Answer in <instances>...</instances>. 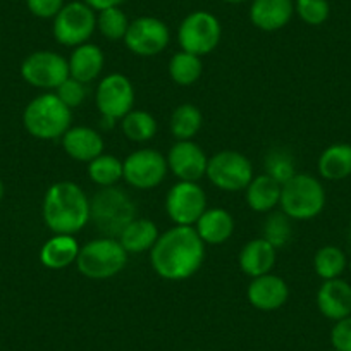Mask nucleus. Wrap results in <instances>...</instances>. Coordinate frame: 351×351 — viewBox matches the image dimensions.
<instances>
[{
    "instance_id": "20",
    "label": "nucleus",
    "mask_w": 351,
    "mask_h": 351,
    "mask_svg": "<svg viewBox=\"0 0 351 351\" xmlns=\"http://www.w3.org/2000/svg\"><path fill=\"white\" fill-rule=\"evenodd\" d=\"M276 256H278V250L267 239H250L238 255L239 269L243 274L252 279L269 274L276 265Z\"/></svg>"
},
{
    "instance_id": "8",
    "label": "nucleus",
    "mask_w": 351,
    "mask_h": 351,
    "mask_svg": "<svg viewBox=\"0 0 351 351\" xmlns=\"http://www.w3.org/2000/svg\"><path fill=\"white\" fill-rule=\"evenodd\" d=\"M253 176H255L253 164L245 154L236 150H222L208 158L205 178H208V181L217 190L238 193L246 190Z\"/></svg>"
},
{
    "instance_id": "9",
    "label": "nucleus",
    "mask_w": 351,
    "mask_h": 351,
    "mask_svg": "<svg viewBox=\"0 0 351 351\" xmlns=\"http://www.w3.org/2000/svg\"><path fill=\"white\" fill-rule=\"evenodd\" d=\"M222 26L217 16L208 11L190 12L178 28V43L184 52L205 57L221 43Z\"/></svg>"
},
{
    "instance_id": "32",
    "label": "nucleus",
    "mask_w": 351,
    "mask_h": 351,
    "mask_svg": "<svg viewBox=\"0 0 351 351\" xmlns=\"http://www.w3.org/2000/svg\"><path fill=\"white\" fill-rule=\"evenodd\" d=\"M130 19L121 8H109L97 12V29L109 42H119L126 36Z\"/></svg>"
},
{
    "instance_id": "43",
    "label": "nucleus",
    "mask_w": 351,
    "mask_h": 351,
    "mask_svg": "<svg viewBox=\"0 0 351 351\" xmlns=\"http://www.w3.org/2000/svg\"><path fill=\"white\" fill-rule=\"evenodd\" d=\"M332 351H336V350H332Z\"/></svg>"
},
{
    "instance_id": "23",
    "label": "nucleus",
    "mask_w": 351,
    "mask_h": 351,
    "mask_svg": "<svg viewBox=\"0 0 351 351\" xmlns=\"http://www.w3.org/2000/svg\"><path fill=\"white\" fill-rule=\"evenodd\" d=\"M281 190L282 184L265 172L260 176H253V180L250 181L245 190L246 204L256 214H269L276 207H279Z\"/></svg>"
},
{
    "instance_id": "4",
    "label": "nucleus",
    "mask_w": 351,
    "mask_h": 351,
    "mask_svg": "<svg viewBox=\"0 0 351 351\" xmlns=\"http://www.w3.org/2000/svg\"><path fill=\"white\" fill-rule=\"evenodd\" d=\"M327 195L315 176L296 172L282 184L279 207L291 221H312L326 208Z\"/></svg>"
},
{
    "instance_id": "41",
    "label": "nucleus",
    "mask_w": 351,
    "mask_h": 351,
    "mask_svg": "<svg viewBox=\"0 0 351 351\" xmlns=\"http://www.w3.org/2000/svg\"><path fill=\"white\" fill-rule=\"evenodd\" d=\"M4 193H5L4 183H2V180H0V202H2V198H4Z\"/></svg>"
},
{
    "instance_id": "34",
    "label": "nucleus",
    "mask_w": 351,
    "mask_h": 351,
    "mask_svg": "<svg viewBox=\"0 0 351 351\" xmlns=\"http://www.w3.org/2000/svg\"><path fill=\"white\" fill-rule=\"evenodd\" d=\"M295 14L308 26H320L329 19V0H293Z\"/></svg>"
},
{
    "instance_id": "24",
    "label": "nucleus",
    "mask_w": 351,
    "mask_h": 351,
    "mask_svg": "<svg viewBox=\"0 0 351 351\" xmlns=\"http://www.w3.org/2000/svg\"><path fill=\"white\" fill-rule=\"evenodd\" d=\"M193 228L205 245H222L234 232V217L226 208H207Z\"/></svg>"
},
{
    "instance_id": "38",
    "label": "nucleus",
    "mask_w": 351,
    "mask_h": 351,
    "mask_svg": "<svg viewBox=\"0 0 351 351\" xmlns=\"http://www.w3.org/2000/svg\"><path fill=\"white\" fill-rule=\"evenodd\" d=\"M26 8L35 18L53 19L64 8V0H25Z\"/></svg>"
},
{
    "instance_id": "18",
    "label": "nucleus",
    "mask_w": 351,
    "mask_h": 351,
    "mask_svg": "<svg viewBox=\"0 0 351 351\" xmlns=\"http://www.w3.org/2000/svg\"><path fill=\"white\" fill-rule=\"evenodd\" d=\"M317 308L326 319L337 322L351 315V285L344 279L324 281L317 291Z\"/></svg>"
},
{
    "instance_id": "22",
    "label": "nucleus",
    "mask_w": 351,
    "mask_h": 351,
    "mask_svg": "<svg viewBox=\"0 0 351 351\" xmlns=\"http://www.w3.org/2000/svg\"><path fill=\"white\" fill-rule=\"evenodd\" d=\"M80 248L74 234H53L40 248V262L50 271H60L76 263Z\"/></svg>"
},
{
    "instance_id": "26",
    "label": "nucleus",
    "mask_w": 351,
    "mask_h": 351,
    "mask_svg": "<svg viewBox=\"0 0 351 351\" xmlns=\"http://www.w3.org/2000/svg\"><path fill=\"white\" fill-rule=\"evenodd\" d=\"M319 174L327 181H343L351 176V145H329L317 162Z\"/></svg>"
},
{
    "instance_id": "12",
    "label": "nucleus",
    "mask_w": 351,
    "mask_h": 351,
    "mask_svg": "<svg viewBox=\"0 0 351 351\" xmlns=\"http://www.w3.org/2000/svg\"><path fill=\"white\" fill-rule=\"evenodd\" d=\"M21 77L32 86L52 92L69 77V64L52 50H36L21 64Z\"/></svg>"
},
{
    "instance_id": "27",
    "label": "nucleus",
    "mask_w": 351,
    "mask_h": 351,
    "mask_svg": "<svg viewBox=\"0 0 351 351\" xmlns=\"http://www.w3.org/2000/svg\"><path fill=\"white\" fill-rule=\"evenodd\" d=\"M202 128H204V114L193 104H181L172 110L169 130L176 141L193 140Z\"/></svg>"
},
{
    "instance_id": "6",
    "label": "nucleus",
    "mask_w": 351,
    "mask_h": 351,
    "mask_svg": "<svg viewBox=\"0 0 351 351\" xmlns=\"http://www.w3.org/2000/svg\"><path fill=\"white\" fill-rule=\"evenodd\" d=\"M136 217V207L126 191L116 186L100 188L90 200V221L107 238H119L123 229Z\"/></svg>"
},
{
    "instance_id": "31",
    "label": "nucleus",
    "mask_w": 351,
    "mask_h": 351,
    "mask_svg": "<svg viewBox=\"0 0 351 351\" xmlns=\"http://www.w3.org/2000/svg\"><path fill=\"white\" fill-rule=\"evenodd\" d=\"M88 178L100 188L116 186L123 180V160L112 154H102L88 162Z\"/></svg>"
},
{
    "instance_id": "17",
    "label": "nucleus",
    "mask_w": 351,
    "mask_h": 351,
    "mask_svg": "<svg viewBox=\"0 0 351 351\" xmlns=\"http://www.w3.org/2000/svg\"><path fill=\"white\" fill-rule=\"evenodd\" d=\"M295 14L293 0H252L250 21L260 32H279L289 25Z\"/></svg>"
},
{
    "instance_id": "36",
    "label": "nucleus",
    "mask_w": 351,
    "mask_h": 351,
    "mask_svg": "<svg viewBox=\"0 0 351 351\" xmlns=\"http://www.w3.org/2000/svg\"><path fill=\"white\" fill-rule=\"evenodd\" d=\"M56 95L73 110L76 109V107L83 106V102L86 100V84L69 76L59 88H57Z\"/></svg>"
},
{
    "instance_id": "5",
    "label": "nucleus",
    "mask_w": 351,
    "mask_h": 351,
    "mask_svg": "<svg viewBox=\"0 0 351 351\" xmlns=\"http://www.w3.org/2000/svg\"><path fill=\"white\" fill-rule=\"evenodd\" d=\"M130 253L123 248L117 238L92 239L80 248L76 267L81 276L93 281L116 278L124 271Z\"/></svg>"
},
{
    "instance_id": "35",
    "label": "nucleus",
    "mask_w": 351,
    "mask_h": 351,
    "mask_svg": "<svg viewBox=\"0 0 351 351\" xmlns=\"http://www.w3.org/2000/svg\"><path fill=\"white\" fill-rule=\"evenodd\" d=\"M265 174L274 178L281 184L286 181L291 180L293 176L296 174L295 160L291 155L285 150H271L269 155L265 157Z\"/></svg>"
},
{
    "instance_id": "13",
    "label": "nucleus",
    "mask_w": 351,
    "mask_h": 351,
    "mask_svg": "<svg viewBox=\"0 0 351 351\" xmlns=\"http://www.w3.org/2000/svg\"><path fill=\"white\" fill-rule=\"evenodd\" d=\"M124 45L138 57H155L167 49L171 42V29L155 16H140L130 23Z\"/></svg>"
},
{
    "instance_id": "14",
    "label": "nucleus",
    "mask_w": 351,
    "mask_h": 351,
    "mask_svg": "<svg viewBox=\"0 0 351 351\" xmlns=\"http://www.w3.org/2000/svg\"><path fill=\"white\" fill-rule=\"evenodd\" d=\"M207 210V193L198 183L178 181L165 197V212L176 226H195Z\"/></svg>"
},
{
    "instance_id": "42",
    "label": "nucleus",
    "mask_w": 351,
    "mask_h": 351,
    "mask_svg": "<svg viewBox=\"0 0 351 351\" xmlns=\"http://www.w3.org/2000/svg\"><path fill=\"white\" fill-rule=\"evenodd\" d=\"M348 269H350V272H351V258L348 260Z\"/></svg>"
},
{
    "instance_id": "39",
    "label": "nucleus",
    "mask_w": 351,
    "mask_h": 351,
    "mask_svg": "<svg viewBox=\"0 0 351 351\" xmlns=\"http://www.w3.org/2000/svg\"><path fill=\"white\" fill-rule=\"evenodd\" d=\"M83 2L86 5H90L95 12H100L109 8H121L126 0H83Z\"/></svg>"
},
{
    "instance_id": "28",
    "label": "nucleus",
    "mask_w": 351,
    "mask_h": 351,
    "mask_svg": "<svg viewBox=\"0 0 351 351\" xmlns=\"http://www.w3.org/2000/svg\"><path fill=\"white\" fill-rule=\"evenodd\" d=\"M167 71L169 76H171V80L176 84H180V86H191L204 74V62H202V57L181 50V52H176L171 57Z\"/></svg>"
},
{
    "instance_id": "33",
    "label": "nucleus",
    "mask_w": 351,
    "mask_h": 351,
    "mask_svg": "<svg viewBox=\"0 0 351 351\" xmlns=\"http://www.w3.org/2000/svg\"><path fill=\"white\" fill-rule=\"evenodd\" d=\"M293 234L291 219L285 212H269L267 219L263 222V239H267L276 250L282 248L289 243Z\"/></svg>"
},
{
    "instance_id": "19",
    "label": "nucleus",
    "mask_w": 351,
    "mask_h": 351,
    "mask_svg": "<svg viewBox=\"0 0 351 351\" xmlns=\"http://www.w3.org/2000/svg\"><path fill=\"white\" fill-rule=\"evenodd\" d=\"M62 148L73 160L92 162L104 154L106 141L97 130L90 126H71L62 138Z\"/></svg>"
},
{
    "instance_id": "7",
    "label": "nucleus",
    "mask_w": 351,
    "mask_h": 351,
    "mask_svg": "<svg viewBox=\"0 0 351 351\" xmlns=\"http://www.w3.org/2000/svg\"><path fill=\"white\" fill-rule=\"evenodd\" d=\"M95 32L97 12L90 5L84 4L83 0L66 2L52 23L56 42L71 49L90 42Z\"/></svg>"
},
{
    "instance_id": "40",
    "label": "nucleus",
    "mask_w": 351,
    "mask_h": 351,
    "mask_svg": "<svg viewBox=\"0 0 351 351\" xmlns=\"http://www.w3.org/2000/svg\"><path fill=\"white\" fill-rule=\"evenodd\" d=\"M222 2H226V4H243L246 0H222Z\"/></svg>"
},
{
    "instance_id": "30",
    "label": "nucleus",
    "mask_w": 351,
    "mask_h": 351,
    "mask_svg": "<svg viewBox=\"0 0 351 351\" xmlns=\"http://www.w3.org/2000/svg\"><path fill=\"white\" fill-rule=\"evenodd\" d=\"M121 130L130 141L147 143L157 134V119L147 110L133 109L121 119Z\"/></svg>"
},
{
    "instance_id": "29",
    "label": "nucleus",
    "mask_w": 351,
    "mask_h": 351,
    "mask_svg": "<svg viewBox=\"0 0 351 351\" xmlns=\"http://www.w3.org/2000/svg\"><path fill=\"white\" fill-rule=\"evenodd\" d=\"M348 269V256L339 246L324 245L313 255V271L324 281L337 279Z\"/></svg>"
},
{
    "instance_id": "3",
    "label": "nucleus",
    "mask_w": 351,
    "mask_h": 351,
    "mask_svg": "<svg viewBox=\"0 0 351 351\" xmlns=\"http://www.w3.org/2000/svg\"><path fill=\"white\" fill-rule=\"evenodd\" d=\"M73 123V110L56 95L42 93L35 97L23 112L25 130L36 140H59Z\"/></svg>"
},
{
    "instance_id": "10",
    "label": "nucleus",
    "mask_w": 351,
    "mask_h": 351,
    "mask_svg": "<svg viewBox=\"0 0 351 351\" xmlns=\"http://www.w3.org/2000/svg\"><path fill=\"white\" fill-rule=\"evenodd\" d=\"M134 84L126 74L110 73L100 80L95 92V104L106 121H121L134 109Z\"/></svg>"
},
{
    "instance_id": "16",
    "label": "nucleus",
    "mask_w": 351,
    "mask_h": 351,
    "mask_svg": "<svg viewBox=\"0 0 351 351\" xmlns=\"http://www.w3.org/2000/svg\"><path fill=\"white\" fill-rule=\"evenodd\" d=\"M246 298L250 305L260 312H274L288 302L289 286L281 276L269 272L250 281Z\"/></svg>"
},
{
    "instance_id": "15",
    "label": "nucleus",
    "mask_w": 351,
    "mask_h": 351,
    "mask_svg": "<svg viewBox=\"0 0 351 351\" xmlns=\"http://www.w3.org/2000/svg\"><path fill=\"white\" fill-rule=\"evenodd\" d=\"M169 171L180 181L198 183L207 174L208 157L204 148L193 140L176 141L167 154Z\"/></svg>"
},
{
    "instance_id": "11",
    "label": "nucleus",
    "mask_w": 351,
    "mask_h": 351,
    "mask_svg": "<svg viewBox=\"0 0 351 351\" xmlns=\"http://www.w3.org/2000/svg\"><path fill=\"white\" fill-rule=\"evenodd\" d=\"M165 155L155 148H140L123 160V180L134 190H154L167 176Z\"/></svg>"
},
{
    "instance_id": "25",
    "label": "nucleus",
    "mask_w": 351,
    "mask_h": 351,
    "mask_svg": "<svg viewBox=\"0 0 351 351\" xmlns=\"http://www.w3.org/2000/svg\"><path fill=\"white\" fill-rule=\"evenodd\" d=\"M158 236H160V232H158L157 224L154 221L145 217H134L123 229L117 239L128 253H145L154 248Z\"/></svg>"
},
{
    "instance_id": "2",
    "label": "nucleus",
    "mask_w": 351,
    "mask_h": 351,
    "mask_svg": "<svg viewBox=\"0 0 351 351\" xmlns=\"http://www.w3.org/2000/svg\"><path fill=\"white\" fill-rule=\"evenodd\" d=\"M42 215L53 234H76L90 222V198L80 184L57 181L43 197Z\"/></svg>"
},
{
    "instance_id": "21",
    "label": "nucleus",
    "mask_w": 351,
    "mask_h": 351,
    "mask_svg": "<svg viewBox=\"0 0 351 351\" xmlns=\"http://www.w3.org/2000/svg\"><path fill=\"white\" fill-rule=\"evenodd\" d=\"M67 64H69V76L88 84L102 74L104 66H106V56L99 45L86 42L83 45L74 47Z\"/></svg>"
},
{
    "instance_id": "37",
    "label": "nucleus",
    "mask_w": 351,
    "mask_h": 351,
    "mask_svg": "<svg viewBox=\"0 0 351 351\" xmlns=\"http://www.w3.org/2000/svg\"><path fill=\"white\" fill-rule=\"evenodd\" d=\"M330 344L336 351H351V315L334 322L330 329Z\"/></svg>"
},
{
    "instance_id": "1",
    "label": "nucleus",
    "mask_w": 351,
    "mask_h": 351,
    "mask_svg": "<svg viewBox=\"0 0 351 351\" xmlns=\"http://www.w3.org/2000/svg\"><path fill=\"white\" fill-rule=\"evenodd\" d=\"M205 246L193 226H174L150 250L152 269L165 281H186L204 265Z\"/></svg>"
}]
</instances>
